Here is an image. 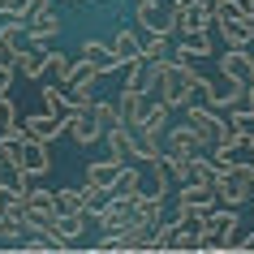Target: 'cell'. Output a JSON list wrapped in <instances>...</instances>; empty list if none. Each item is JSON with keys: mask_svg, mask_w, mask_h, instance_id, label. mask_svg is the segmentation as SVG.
I'll return each instance as SVG.
<instances>
[{"mask_svg": "<svg viewBox=\"0 0 254 254\" xmlns=\"http://www.w3.org/2000/svg\"><path fill=\"white\" fill-rule=\"evenodd\" d=\"M65 125L69 121H61V117H52V112H35V117H22V129H26V138H35V142H48L52 147L56 138L65 134Z\"/></svg>", "mask_w": 254, "mask_h": 254, "instance_id": "9c48e42d", "label": "cell"}, {"mask_svg": "<svg viewBox=\"0 0 254 254\" xmlns=\"http://www.w3.org/2000/svg\"><path fill=\"white\" fill-rule=\"evenodd\" d=\"M56 211H61V215L82 211V186H61V190H56Z\"/></svg>", "mask_w": 254, "mask_h": 254, "instance_id": "836d02e7", "label": "cell"}, {"mask_svg": "<svg viewBox=\"0 0 254 254\" xmlns=\"http://www.w3.org/2000/svg\"><path fill=\"white\" fill-rule=\"evenodd\" d=\"M177 202H190V207H211V202H215V186H202V181H181V186H177Z\"/></svg>", "mask_w": 254, "mask_h": 254, "instance_id": "603a6c76", "label": "cell"}, {"mask_svg": "<svg viewBox=\"0 0 254 254\" xmlns=\"http://www.w3.org/2000/svg\"><path fill=\"white\" fill-rule=\"evenodd\" d=\"M117 112H121V121L134 129L138 121H142V112H147V91H129V86H125L121 99H117Z\"/></svg>", "mask_w": 254, "mask_h": 254, "instance_id": "e0dca14e", "label": "cell"}, {"mask_svg": "<svg viewBox=\"0 0 254 254\" xmlns=\"http://www.w3.org/2000/svg\"><path fill=\"white\" fill-rule=\"evenodd\" d=\"M173 56V35H147L142 39V61H164Z\"/></svg>", "mask_w": 254, "mask_h": 254, "instance_id": "4dcf8cb0", "label": "cell"}, {"mask_svg": "<svg viewBox=\"0 0 254 254\" xmlns=\"http://www.w3.org/2000/svg\"><path fill=\"white\" fill-rule=\"evenodd\" d=\"M186 121L194 125V134L202 138V147H215V142H224L233 129H228V121L220 117V108H211V104H202V99H190L186 108Z\"/></svg>", "mask_w": 254, "mask_h": 254, "instance_id": "3957f363", "label": "cell"}, {"mask_svg": "<svg viewBox=\"0 0 254 254\" xmlns=\"http://www.w3.org/2000/svg\"><path fill=\"white\" fill-rule=\"evenodd\" d=\"M177 220H160V224L151 228V250H173V237H177Z\"/></svg>", "mask_w": 254, "mask_h": 254, "instance_id": "d6a6232c", "label": "cell"}, {"mask_svg": "<svg viewBox=\"0 0 254 254\" xmlns=\"http://www.w3.org/2000/svg\"><path fill=\"white\" fill-rule=\"evenodd\" d=\"M39 108H43V112H52V117H61V121H69L73 112H78V108H73V99H69L56 82H43V104H39Z\"/></svg>", "mask_w": 254, "mask_h": 254, "instance_id": "ac0fdd59", "label": "cell"}, {"mask_svg": "<svg viewBox=\"0 0 254 254\" xmlns=\"http://www.w3.org/2000/svg\"><path fill=\"white\" fill-rule=\"evenodd\" d=\"M104 138H108V151H112V160H117V164L134 160V129H129L125 121L112 125V129H104Z\"/></svg>", "mask_w": 254, "mask_h": 254, "instance_id": "5bb4252c", "label": "cell"}, {"mask_svg": "<svg viewBox=\"0 0 254 254\" xmlns=\"http://www.w3.org/2000/svg\"><path fill=\"white\" fill-rule=\"evenodd\" d=\"M138 190H142V168H138V160L129 164H121L117 168V177H112V194H121V198H134Z\"/></svg>", "mask_w": 254, "mask_h": 254, "instance_id": "2e32d148", "label": "cell"}, {"mask_svg": "<svg viewBox=\"0 0 254 254\" xmlns=\"http://www.w3.org/2000/svg\"><path fill=\"white\" fill-rule=\"evenodd\" d=\"M246 13H250V22H254V0H246Z\"/></svg>", "mask_w": 254, "mask_h": 254, "instance_id": "f35d334b", "label": "cell"}, {"mask_svg": "<svg viewBox=\"0 0 254 254\" xmlns=\"http://www.w3.org/2000/svg\"><path fill=\"white\" fill-rule=\"evenodd\" d=\"M168 112L173 108L164 104V99H155V104H147V112H142V121H138L134 129H155V134H164L168 129Z\"/></svg>", "mask_w": 254, "mask_h": 254, "instance_id": "f1b7e54d", "label": "cell"}, {"mask_svg": "<svg viewBox=\"0 0 254 254\" xmlns=\"http://www.w3.org/2000/svg\"><path fill=\"white\" fill-rule=\"evenodd\" d=\"M160 151H164V134H155V129H134V160L138 164H151Z\"/></svg>", "mask_w": 254, "mask_h": 254, "instance_id": "44dd1931", "label": "cell"}, {"mask_svg": "<svg viewBox=\"0 0 254 254\" xmlns=\"http://www.w3.org/2000/svg\"><path fill=\"white\" fill-rule=\"evenodd\" d=\"M117 168H121V164L112 160V155H108V160H95L91 168H86V181H91V186H112V177H117Z\"/></svg>", "mask_w": 254, "mask_h": 254, "instance_id": "1f68e13d", "label": "cell"}, {"mask_svg": "<svg viewBox=\"0 0 254 254\" xmlns=\"http://www.w3.org/2000/svg\"><path fill=\"white\" fill-rule=\"evenodd\" d=\"M241 95H246V86H241L237 78H228V73H215V78H202L198 82V95L194 99H202V104H211V108H233L241 104Z\"/></svg>", "mask_w": 254, "mask_h": 254, "instance_id": "277c9868", "label": "cell"}, {"mask_svg": "<svg viewBox=\"0 0 254 254\" xmlns=\"http://www.w3.org/2000/svg\"><path fill=\"white\" fill-rule=\"evenodd\" d=\"M220 73L237 78L241 86H250V82H254V56H250V48H224V52H220Z\"/></svg>", "mask_w": 254, "mask_h": 254, "instance_id": "8fae6325", "label": "cell"}, {"mask_svg": "<svg viewBox=\"0 0 254 254\" xmlns=\"http://www.w3.org/2000/svg\"><path fill=\"white\" fill-rule=\"evenodd\" d=\"M108 48H112V65H129V61H134V56H142V35H138V30H117V35H112V43H108Z\"/></svg>", "mask_w": 254, "mask_h": 254, "instance_id": "4fadbf2b", "label": "cell"}, {"mask_svg": "<svg viewBox=\"0 0 254 254\" xmlns=\"http://www.w3.org/2000/svg\"><path fill=\"white\" fill-rule=\"evenodd\" d=\"M17 121H22V112H17L13 95L4 91V95H0V129H9V125H17Z\"/></svg>", "mask_w": 254, "mask_h": 254, "instance_id": "d590c367", "label": "cell"}, {"mask_svg": "<svg viewBox=\"0 0 254 254\" xmlns=\"http://www.w3.org/2000/svg\"><path fill=\"white\" fill-rule=\"evenodd\" d=\"M237 224H241V215L237 207H224V202H211V207H202L198 215V228H194V241H198V250H233L237 246Z\"/></svg>", "mask_w": 254, "mask_h": 254, "instance_id": "6da1fadb", "label": "cell"}, {"mask_svg": "<svg viewBox=\"0 0 254 254\" xmlns=\"http://www.w3.org/2000/svg\"><path fill=\"white\" fill-rule=\"evenodd\" d=\"M91 112L99 117V125H104V129L121 125V112H117V104H108V99H95V104H91Z\"/></svg>", "mask_w": 254, "mask_h": 254, "instance_id": "e575fe53", "label": "cell"}, {"mask_svg": "<svg viewBox=\"0 0 254 254\" xmlns=\"http://www.w3.org/2000/svg\"><path fill=\"white\" fill-rule=\"evenodd\" d=\"M134 17H138V26L147 30V35H173L177 39V13H173V4H142V0H134Z\"/></svg>", "mask_w": 254, "mask_h": 254, "instance_id": "5b68a950", "label": "cell"}, {"mask_svg": "<svg viewBox=\"0 0 254 254\" xmlns=\"http://www.w3.org/2000/svg\"><path fill=\"white\" fill-rule=\"evenodd\" d=\"M56 35H61V13H56V9H39V13L26 17V43L48 48Z\"/></svg>", "mask_w": 254, "mask_h": 254, "instance_id": "52a82bcc", "label": "cell"}, {"mask_svg": "<svg viewBox=\"0 0 254 254\" xmlns=\"http://www.w3.org/2000/svg\"><path fill=\"white\" fill-rule=\"evenodd\" d=\"M108 202H112V186H91V181H86V186H82V211L91 215H99L108 207Z\"/></svg>", "mask_w": 254, "mask_h": 254, "instance_id": "484cf974", "label": "cell"}, {"mask_svg": "<svg viewBox=\"0 0 254 254\" xmlns=\"http://www.w3.org/2000/svg\"><path fill=\"white\" fill-rule=\"evenodd\" d=\"M17 168L35 181V177H48L52 173V155H48V142H35V138H26L22 142V160H17Z\"/></svg>", "mask_w": 254, "mask_h": 254, "instance_id": "7c38bea8", "label": "cell"}, {"mask_svg": "<svg viewBox=\"0 0 254 254\" xmlns=\"http://www.w3.org/2000/svg\"><path fill=\"white\" fill-rule=\"evenodd\" d=\"M224 121H228V129L241 138V147L254 138V108H246V104H233V108H224Z\"/></svg>", "mask_w": 254, "mask_h": 254, "instance_id": "d6986e66", "label": "cell"}, {"mask_svg": "<svg viewBox=\"0 0 254 254\" xmlns=\"http://www.w3.org/2000/svg\"><path fill=\"white\" fill-rule=\"evenodd\" d=\"M190 181H202V186H215V164L207 151H198V155H190Z\"/></svg>", "mask_w": 254, "mask_h": 254, "instance_id": "f546056e", "label": "cell"}, {"mask_svg": "<svg viewBox=\"0 0 254 254\" xmlns=\"http://www.w3.org/2000/svg\"><path fill=\"white\" fill-rule=\"evenodd\" d=\"M43 48H35V43H22V52H17V65H13V73H22L26 82H39V73H43Z\"/></svg>", "mask_w": 254, "mask_h": 254, "instance_id": "ffe728a7", "label": "cell"}, {"mask_svg": "<svg viewBox=\"0 0 254 254\" xmlns=\"http://www.w3.org/2000/svg\"><path fill=\"white\" fill-rule=\"evenodd\" d=\"M215 30H220L224 48H254V22H250V13L220 17V22H215Z\"/></svg>", "mask_w": 254, "mask_h": 254, "instance_id": "30bf717a", "label": "cell"}, {"mask_svg": "<svg viewBox=\"0 0 254 254\" xmlns=\"http://www.w3.org/2000/svg\"><path fill=\"white\" fill-rule=\"evenodd\" d=\"M121 69H125V86L129 91H151V61L134 56L129 65H121Z\"/></svg>", "mask_w": 254, "mask_h": 254, "instance_id": "83f0119b", "label": "cell"}, {"mask_svg": "<svg viewBox=\"0 0 254 254\" xmlns=\"http://www.w3.org/2000/svg\"><path fill=\"white\" fill-rule=\"evenodd\" d=\"M250 194H254V160H237L228 173L215 177V202L241 207V202H250Z\"/></svg>", "mask_w": 254, "mask_h": 254, "instance_id": "7a4b0ae2", "label": "cell"}, {"mask_svg": "<svg viewBox=\"0 0 254 254\" xmlns=\"http://www.w3.org/2000/svg\"><path fill=\"white\" fill-rule=\"evenodd\" d=\"M65 134L78 142V147H95L99 138H104V125H99V117H95L91 108H78L73 117H69V125H65Z\"/></svg>", "mask_w": 254, "mask_h": 254, "instance_id": "ba28073f", "label": "cell"}, {"mask_svg": "<svg viewBox=\"0 0 254 254\" xmlns=\"http://www.w3.org/2000/svg\"><path fill=\"white\" fill-rule=\"evenodd\" d=\"M142 4H160V0H142Z\"/></svg>", "mask_w": 254, "mask_h": 254, "instance_id": "ab89813d", "label": "cell"}, {"mask_svg": "<svg viewBox=\"0 0 254 254\" xmlns=\"http://www.w3.org/2000/svg\"><path fill=\"white\" fill-rule=\"evenodd\" d=\"M9 82H13V69H9V65H0V95L9 91Z\"/></svg>", "mask_w": 254, "mask_h": 254, "instance_id": "8d00e7d4", "label": "cell"}, {"mask_svg": "<svg viewBox=\"0 0 254 254\" xmlns=\"http://www.w3.org/2000/svg\"><path fill=\"white\" fill-rule=\"evenodd\" d=\"M69 65H73V61H69L65 52L48 48V56H43V73H39V78H43V82H56V86H65V78H69Z\"/></svg>", "mask_w": 254, "mask_h": 254, "instance_id": "cb8c5ba5", "label": "cell"}, {"mask_svg": "<svg viewBox=\"0 0 254 254\" xmlns=\"http://www.w3.org/2000/svg\"><path fill=\"white\" fill-rule=\"evenodd\" d=\"M237 246H241V250H254V233H246V237H241Z\"/></svg>", "mask_w": 254, "mask_h": 254, "instance_id": "74e56055", "label": "cell"}, {"mask_svg": "<svg viewBox=\"0 0 254 254\" xmlns=\"http://www.w3.org/2000/svg\"><path fill=\"white\" fill-rule=\"evenodd\" d=\"M99 78H104V69H99V65H91V61H73L65 86H69V91H73V86H95Z\"/></svg>", "mask_w": 254, "mask_h": 254, "instance_id": "4316f807", "label": "cell"}, {"mask_svg": "<svg viewBox=\"0 0 254 254\" xmlns=\"http://www.w3.org/2000/svg\"><path fill=\"white\" fill-rule=\"evenodd\" d=\"M78 61H91V65H99L104 73H112V69H117V65H112V48H108L104 39H86V43L78 48Z\"/></svg>", "mask_w": 254, "mask_h": 254, "instance_id": "d4e9b609", "label": "cell"}, {"mask_svg": "<svg viewBox=\"0 0 254 254\" xmlns=\"http://www.w3.org/2000/svg\"><path fill=\"white\" fill-rule=\"evenodd\" d=\"M22 202H26V211H35V215H56V190H48V186H30L26 181Z\"/></svg>", "mask_w": 254, "mask_h": 254, "instance_id": "9a60e30c", "label": "cell"}, {"mask_svg": "<svg viewBox=\"0 0 254 254\" xmlns=\"http://www.w3.org/2000/svg\"><path fill=\"white\" fill-rule=\"evenodd\" d=\"M177 56H190V61H202V56H215L211 39H207V30H190V35H181V48H173Z\"/></svg>", "mask_w": 254, "mask_h": 254, "instance_id": "7402d4cb", "label": "cell"}, {"mask_svg": "<svg viewBox=\"0 0 254 254\" xmlns=\"http://www.w3.org/2000/svg\"><path fill=\"white\" fill-rule=\"evenodd\" d=\"M202 147V138L194 134V125L190 121H181V125H173L168 129V138H164V155H177V160H190V155H198Z\"/></svg>", "mask_w": 254, "mask_h": 254, "instance_id": "8992f818", "label": "cell"}]
</instances>
